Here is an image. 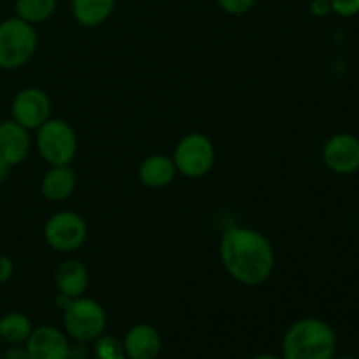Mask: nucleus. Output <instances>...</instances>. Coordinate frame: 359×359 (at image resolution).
Returning <instances> with one entry per match:
<instances>
[{
	"instance_id": "23",
	"label": "nucleus",
	"mask_w": 359,
	"mask_h": 359,
	"mask_svg": "<svg viewBox=\"0 0 359 359\" xmlns=\"http://www.w3.org/2000/svg\"><path fill=\"white\" fill-rule=\"evenodd\" d=\"M311 11L314 16H326V14L332 13V2L330 0H312Z\"/></svg>"
},
{
	"instance_id": "25",
	"label": "nucleus",
	"mask_w": 359,
	"mask_h": 359,
	"mask_svg": "<svg viewBox=\"0 0 359 359\" xmlns=\"http://www.w3.org/2000/svg\"><path fill=\"white\" fill-rule=\"evenodd\" d=\"M9 170H11V167H7L6 163H2V161H0V182L6 181L7 175H9Z\"/></svg>"
},
{
	"instance_id": "7",
	"label": "nucleus",
	"mask_w": 359,
	"mask_h": 359,
	"mask_svg": "<svg viewBox=\"0 0 359 359\" xmlns=\"http://www.w3.org/2000/svg\"><path fill=\"white\" fill-rule=\"evenodd\" d=\"M88 237L86 221L72 210L53 214L44 226V238L49 248L60 252L76 251Z\"/></svg>"
},
{
	"instance_id": "15",
	"label": "nucleus",
	"mask_w": 359,
	"mask_h": 359,
	"mask_svg": "<svg viewBox=\"0 0 359 359\" xmlns=\"http://www.w3.org/2000/svg\"><path fill=\"white\" fill-rule=\"evenodd\" d=\"M177 168L172 158L163 154H153L146 158L139 168V177L147 188H165L175 179Z\"/></svg>"
},
{
	"instance_id": "12",
	"label": "nucleus",
	"mask_w": 359,
	"mask_h": 359,
	"mask_svg": "<svg viewBox=\"0 0 359 359\" xmlns=\"http://www.w3.org/2000/svg\"><path fill=\"white\" fill-rule=\"evenodd\" d=\"M126 359H154L161 351V337L151 325H137L123 340Z\"/></svg>"
},
{
	"instance_id": "21",
	"label": "nucleus",
	"mask_w": 359,
	"mask_h": 359,
	"mask_svg": "<svg viewBox=\"0 0 359 359\" xmlns=\"http://www.w3.org/2000/svg\"><path fill=\"white\" fill-rule=\"evenodd\" d=\"M332 2L333 13L340 14V16H356L359 13V0H330Z\"/></svg>"
},
{
	"instance_id": "2",
	"label": "nucleus",
	"mask_w": 359,
	"mask_h": 359,
	"mask_svg": "<svg viewBox=\"0 0 359 359\" xmlns=\"http://www.w3.org/2000/svg\"><path fill=\"white\" fill-rule=\"evenodd\" d=\"M335 349V332L328 323L318 318L293 323L283 340L284 359H333Z\"/></svg>"
},
{
	"instance_id": "4",
	"label": "nucleus",
	"mask_w": 359,
	"mask_h": 359,
	"mask_svg": "<svg viewBox=\"0 0 359 359\" xmlns=\"http://www.w3.org/2000/svg\"><path fill=\"white\" fill-rule=\"evenodd\" d=\"M107 316L104 307L91 298H72L63 307V326L76 342H95L104 333Z\"/></svg>"
},
{
	"instance_id": "18",
	"label": "nucleus",
	"mask_w": 359,
	"mask_h": 359,
	"mask_svg": "<svg viewBox=\"0 0 359 359\" xmlns=\"http://www.w3.org/2000/svg\"><path fill=\"white\" fill-rule=\"evenodd\" d=\"M56 0H18L16 14L28 23L44 21L55 13Z\"/></svg>"
},
{
	"instance_id": "3",
	"label": "nucleus",
	"mask_w": 359,
	"mask_h": 359,
	"mask_svg": "<svg viewBox=\"0 0 359 359\" xmlns=\"http://www.w3.org/2000/svg\"><path fill=\"white\" fill-rule=\"evenodd\" d=\"M37 49V32L21 18H9L0 23V69L23 67Z\"/></svg>"
},
{
	"instance_id": "6",
	"label": "nucleus",
	"mask_w": 359,
	"mask_h": 359,
	"mask_svg": "<svg viewBox=\"0 0 359 359\" xmlns=\"http://www.w3.org/2000/svg\"><path fill=\"white\" fill-rule=\"evenodd\" d=\"M175 168L186 177H202L214 167L216 151L210 139L203 133H188L179 140L174 153Z\"/></svg>"
},
{
	"instance_id": "24",
	"label": "nucleus",
	"mask_w": 359,
	"mask_h": 359,
	"mask_svg": "<svg viewBox=\"0 0 359 359\" xmlns=\"http://www.w3.org/2000/svg\"><path fill=\"white\" fill-rule=\"evenodd\" d=\"M2 359H30L27 353V347H20V346H14L11 349L6 351Z\"/></svg>"
},
{
	"instance_id": "20",
	"label": "nucleus",
	"mask_w": 359,
	"mask_h": 359,
	"mask_svg": "<svg viewBox=\"0 0 359 359\" xmlns=\"http://www.w3.org/2000/svg\"><path fill=\"white\" fill-rule=\"evenodd\" d=\"M255 2L256 0H217L221 9L226 11L228 14H235V16H241V14L248 13L255 6Z\"/></svg>"
},
{
	"instance_id": "16",
	"label": "nucleus",
	"mask_w": 359,
	"mask_h": 359,
	"mask_svg": "<svg viewBox=\"0 0 359 359\" xmlns=\"http://www.w3.org/2000/svg\"><path fill=\"white\" fill-rule=\"evenodd\" d=\"M114 0H72L76 20L84 27H97L111 16Z\"/></svg>"
},
{
	"instance_id": "27",
	"label": "nucleus",
	"mask_w": 359,
	"mask_h": 359,
	"mask_svg": "<svg viewBox=\"0 0 359 359\" xmlns=\"http://www.w3.org/2000/svg\"><path fill=\"white\" fill-rule=\"evenodd\" d=\"M337 359H359V358H356V356H340V358H337Z\"/></svg>"
},
{
	"instance_id": "17",
	"label": "nucleus",
	"mask_w": 359,
	"mask_h": 359,
	"mask_svg": "<svg viewBox=\"0 0 359 359\" xmlns=\"http://www.w3.org/2000/svg\"><path fill=\"white\" fill-rule=\"evenodd\" d=\"M34 332L30 319L21 312H9V314L0 318V340L20 346L27 342L30 333Z\"/></svg>"
},
{
	"instance_id": "14",
	"label": "nucleus",
	"mask_w": 359,
	"mask_h": 359,
	"mask_svg": "<svg viewBox=\"0 0 359 359\" xmlns=\"http://www.w3.org/2000/svg\"><path fill=\"white\" fill-rule=\"evenodd\" d=\"M42 195L51 202H62L69 198L76 189V174L69 165H58L51 167L41 182Z\"/></svg>"
},
{
	"instance_id": "19",
	"label": "nucleus",
	"mask_w": 359,
	"mask_h": 359,
	"mask_svg": "<svg viewBox=\"0 0 359 359\" xmlns=\"http://www.w3.org/2000/svg\"><path fill=\"white\" fill-rule=\"evenodd\" d=\"M95 356L97 359H126L121 340L118 337L104 335V333L95 340Z\"/></svg>"
},
{
	"instance_id": "22",
	"label": "nucleus",
	"mask_w": 359,
	"mask_h": 359,
	"mask_svg": "<svg viewBox=\"0 0 359 359\" xmlns=\"http://www.w3.org/2000/svg\"><path fill=\"white\" fill-rule=\"evenodd\" d=\"M14 273V263L9 256L0 255V284L7 283Z\"/></svg>"
},
{
	"instance_id": "10",
	"label": "nucleus",
	"mask_w": 359,
	"mask_h": 359,
	"mask_svg": "<svg viewBox=\"0 0 359 359\" xmlns=\"http://www.w3.org/2000/svg\"><path fill=\"white\" fill-rule=\"evenodd\" d=\"M27 353L30 359H69L70 344L55 326H41L28 337Z\"/></svg>"
},
{
	"instance_id": "13",
	"label": "nucleus",
	"mask_w": 359,
	"mask_h": 359,
	"mask_svg": "<svg viewBox=\"0 0 359 359\" xmlns=\"http://www.w3.org/2000/svg\"><path fill=\"white\" fill-rule=\"evenodd\" d=\"M55 283L60 290V294L67 298H79L86 291L90 276H88V270L83 263L70 259V262L62 263L56 269Z\"/></svg>"
},
{
	"instance_id": "11",
	"label": "nucleus",
	"mask_w": 359,
	"mask_h": 359,
	"mask_svg": "<svg viewBox=\"0 0 359 359\" xmlns=\"http://www.w3.org/2000/svg\"><path fill=\"white\" fill-rule=\"evenodd\" d=\"M30 151L28 130L16 121L0 123V161L7 167L20 165Z\"/></svg>"
},
{
	"instance_id": "5",
	"label": "nucleus",
	"mask_w": 359,
	"mask_h": 359,
	"mask_svg": "<svg viewBox=\"0 0 359 359\" xmlns=\"http://www.w3.org/2000/svg\"><path fill=\"white\" fill-rule=\"evenodd\" d=\"M37 130V147L41 156L51 167L70 165L77 153V137L72 126L62 119L49 118Z\"/></svg>"
},
{
	"instance_id": "26",
	"label": "nucleus",
	"mask_w": 359,
	"mask_h": 359,
	"mask_svg": "<svg viewBox=\"0 0 359 359\" xmlns=\"http://www.w3.org/2000/svg\"><path fill=\"white\" fill-rule=\"evenodd\" d=\"M252 359H280V358L273 356V354H259V356H256V358H252Z\"/></svg>"
},
{
	"instance_id": "1",
	"label": "nucleus",
	"mask_w": 359,
	"mask_h": 359,
	"mask_svg": "<svg viewBox=\"0 0 359 359\" xmlns=\"http://www.w3.org/2000/svg\"><path fill=\"white\" fill-rule=\"evenodd\" d=\"M221 262L237 283L259 286L272 276L276 255L269 238L258 230L233 226L224 231L219 248Z\"/></svg>"
},
{
	"instance_id": "8",
	"label": "nucleus",
	"mask_w": 359,
	"mask_h": 359,
	"mask_svg": "<svg viewBox=\"0 0 359 359\" xmlns=\"http://www.w3.org/2000/svg\"><path fill=\"white\" fill-rule=\"evenodd\" d=\"M13 119L27 130H37L51 114V100L41 88H25L13 100Z\"/></svg>"
},
{
	"instance_id": "9",
	"label": "nucleus",
	"mask_w": 359,
	"mask_h": 359,
	"mask_svg": "<svg viewBox=\"0 0 359 359\" xmlns=\"http://www.w3.org/2000/svg\"><path fill=\"white\" fill-rule=\"evenodd\" d=\"M323 158L335 174H354L359 170V139L353 133H337L326 142Z\"/></svg>"
}]
</instances>
